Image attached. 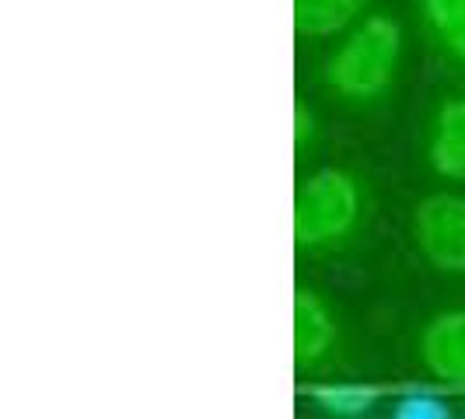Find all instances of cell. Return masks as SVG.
Masks as SVG:
<instances>
[{"label": "cell", "instance_id": "cell-1", "mask_svg": "<svg viewBox=\"0 0 465 419\" xmlns=\"http://www.w3.org/2000/svg\"><path fill=\"white\" fill-rule=\"evenodd\" d=\"M402 24L392 15L368 11L357 24H350L340 43L322 60V88L332 98L353 109H371L385 102L396 88L402 67Z\"/></svg>", "mask_w": 465, "mask_h": 419}, {"label": "cell", "instance_id": "cell-2", "mask_svg": "<svg viewBox=\"0 0 465 419\" xmlns=\"http://www.w3.org/2000/svg\"><path fill=\"white\" fill-rule=\"evenodd\" d=\"M294 245L329 252L343 245L364 220V186L347 168H319L294 189Z\"/></svg>", "mask_w": 465, "mask_h": 419}, {"label": "cell", "instance_id": "cell-3", "mask_svg": "<svg viewBox=\"0 0 465 419\" xmlns=\"http://www.w3.org/2000/svg\"><path fill=\"white\" fill-rule=\"evenodd\" d=\"M413 245L427 266L448 277H465V196L430 192L410 217Z\"/></svg>", "mask_w": 465, "mask_h": 419}, {"label": "cell", "instance_id": "cell-4", "mask_svg": "<svg viewBox=\"0 0 465 419\" xmlns=\"http://www.w3.org/2000/svg\"><path fill=\"white\" fill-rule=\"evenodd\" d=\"M427 168L444 182H465V94L441 98L423 140Z\"/></svg>", "mask_w": 465, "mask_h": 419}, {"label": "cell", "instance_id": "cell-5", "mask_svg": "<svg viewBox=\"0 0 465 419\" xmlns=\"http://www.w3.org/2000/svg\"><path fill=\"white\" fill-rule=\"evenodd\" d=\"M420 360L441 385L465 388V307L438 311L420 332Z\"/></svg>", "mask_w": 465, "mask_h": 419}, {"label": "cell", "instance_id": "cell-6", "mask_svg": "<svg viewBox=\"0 0 465 419\" xmlns=\"http://www.w3.org/2000/svg\"><path fill=\"white\" fill-rule=\"evenodd\" d=\"M336 343V318L329 311V304L308 290H294V367H315L329 356V349Z\"/></svg>", "mask_w": 465, "mask_h": 419}, {"label": "cell", "instance_id": "cell-7", "mask_svg": "<svg viewBox=\"0 0 465 419\" xmlns=\"http://www.w3.org/2000/svg\"><path fill=\"white\" fill-rule=\"evenodd\" d=\"M427 43L465 70V0H413Z\"/></svg>", "mask_w": 465, "mask_h": 419}, {"label": "cell", "instance_id": "cell-8", "mask_svg": "<svg viewBox=\"0 0 465 419\" xmlns=\"http://www.w3.org/2000/svg\"><path fill=\"white\" fill-rule=\"evenodd\" d=\"M371 0H294L298 39H336L368 15Z\"/></svg>", "mask_w": 465, "mask_h": 419}, {"label": "cell", "instance_id": "cell-9", "mask_svg": "<svg viewBox=\"0 0 465 419\" xmlns=\"http://www.w3.org/2000/svg\"><path fill=\"white\" fill-rule=\"evenodd\" d=\"M308 398L329 419H361L378 405V388L374 385H357V381H340V385L308 388Z\"/></svg>", "mask_w": 465, "mask_h": 419}, {"label": "cell", "instance_id": "cell-10", "mask_svg": "<svg viewBox=\"0 0 465 419\" xmlns=\"http://www.w3.org/2000/svg\"><path fill=\"white\" fill-rule=\"evenodd\" d=\"M389 419H451L448 405L438 395H427V392H410L392 405V416Z\"/></svg>", "mask_w": 465, "mask_h": 419}, {"label": "cell", "instance_id": "cell-11", "mask_svg": "<svg viewBox=\"0 0 465 419\" xmlns=\"http://www.w3.org/2000/svg\"><path fill=\"white\" fill-rule=\"evenodd\" d=\"M312 137H315V116L304 102H298L294 105V147L304 151V143H312Z\"/></svg>", "mask_w": 465, "mask_h": 419}]
</instances>
